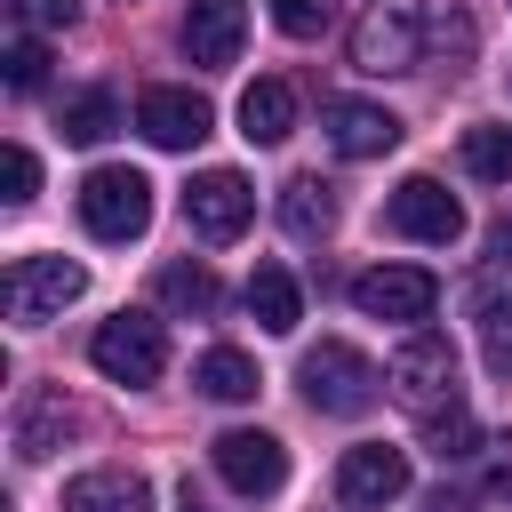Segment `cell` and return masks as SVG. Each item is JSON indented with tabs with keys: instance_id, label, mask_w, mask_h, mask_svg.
<instances>
[{
	"instance_id": "obj_1",
	"label": "cell",
	"mask_w": 512,
	"mask_h": 512,
	"mask_svg": "<svg viewBox=\"0 0 512 512\" xmlns=\"http://www.w3.org/2000/svg\"><path fill=\"white\" fill-rule=\"evenodd\" d=\"M296 384H304V400H312L320 416H368V408H376V392H384V368H376L360 344L320 336V344L296 360Z\"/></svg>"
},
{
	"instance_id": "obj_2",
	"label": "cell",
	"mask_w": 512,
	"mask_h": 512,
	"mask_svg": "<svg viewBox=\"0 0 512 512\" xmlns=\"http://www.w3.org/2000/svg\"><path fill=\"white\" fill-rule=\"evenodd\" d=\"M384 384H392V400H400L416 424L440 416V408H456V400H464V392H456V344H448L440 328H408V344L392 352Z\"/></svg>"
},
{
	"instance_id": "obj_3",
	"label": "cell",
	"mask_w": 512,
	"mask_h": 512,
	"mask_svg": "<svg viewBox=\"0 0 512 512\" xmlns=\"http://www.w3.org/2000/svg\"><path fill=\"white\" fill-rule=\"evenodd\" d=\"M80 224H88L96 240H112V248L144 240V224H152V184H144V168H120V160L88 168V184H80Z\"/></svg>"
},
{
	"instance_id": "obj_4",
	"label": "cell",
	"mask_w": 512,
	"mask_h": 512,
	"mask_svg": "<svg viewBox=\"0 0 512 512\" xmlns=\"http://www.w3.org/2000/svg\"><path fill=\"white\" fill-rule=\"evenodd\" d=\"M88 360H96V376H112V384H152V376L168 368V336H160L152 312H112V320L88 336Z\"/></svg>"
},
{
	"instance_id": "obj_5",
	"label": "cell",
	"mask_w": 512,
	"mask_h": 512,
	"mask_svg": "<svg viewBox=\"0 0 512 512\" xmlns=\"http://www.w3.org/2000/svg\"><path fill=\"white\" fill-rule=\"evenodd\" d=\"M424 48V0H368L352 24V64L360 72H408Z\"/></svg>"
},
{
	"instance_id": "obj_6",
	"label": "cell",
	"mask_w": 512,
	"mask_h": 512,
	"mask_svg": "<svg viewBox=\"0 0 512 512\" xmlns=\"http://www.w3.org/2000/svg\"><path fill=\"white\" fill-rule=\"evenodd\" d=\"M384 232L424 240V248H448V240H464V200L440 176H400L392 200H384Z\"/></svg>"
},
{
	"instance_id": "obj_7",
	"label": "cell",
	"mask_w": 512,
	"mask_h": 512,
	"mask_svg": "<svg viewBox=\"0 0 512 512\" xmlns=\"http://www.w3.org/2000/svg\"><path fill=\"white\" fill-rule=\"evenodd\" d=\"M80 288H88V272L72 256H16L8 264V320L16 328H40L64 304H80Z\"/></svg>"
},
{
	"instance_id": "obj_8",
	"label": "cell",
	"mask_w": 512,
	"mask_h": 512,
	"mask_svg": "<svg viewBox=\"0 0 512 512\" xmlns=\"http://www.w3.org/2000/svg\"><path fill=\"white\" fill-rule=\"evenodd\" d=\"M352 304H360L368 320L424 328V320H432V304H440V280H432L424 264H368V272L352 280Z\"/></svg>"
},
{
	"instance_id": "obj_9",
	"label": "cell",
	"mask_w": 512,
	"mask_h": 512,
	"mask_svg": "<svg viewBox=\"0 0 512 512\" xmlns=\"http://www.w3.org/2000/svg\"><path fill=\"white\" fill-rule=\"evenodd\" d=\"M216 480L224 488H240V496H280V480H288V448L272 440V432H256V424H232V432H216Z\"/></svg>"
},
{
	"instance_id": "obj_10",
	"label": "cell",
	"mask_w": 512,
	"mask_h": 512,
	"mask_svg": "<svg viewBox=\"0 0 512 512\" xmlns=\"http://www.w3.org/2000/svg\"><path fill=\"white\" fill-rule=\"evenodd\" d=\"M248 216H256V192H248L240 168H200V176H192V192H184V224H192L200 240H240Z\"/></svg>"
},
{
	"instance_id": "obj_11",
	"label": "cell",
	"mask_w": 512,
	"mask_h": 512,
	"mask_svg": "<svg viewBox=\"0 0 512 512\" xmlns=\"http://www.w3.org/2000/svg\"><path fill=\"white\" fill-rule=\"evenodd\" d=\"M336 496H344L352 512H384V504H400V496H408V456L384 448V440L344 448V464H336Z\"/></svg>"
},
{
	"instance_id": "obj_12",
	"label": "cell",
	"mask_w": 512,
	"mask_h": 512,
	"mask_svg": "<svg viewBox=\"0 0 512 512\" xmlns=\"http://www.w3.org/2000/svg\"><path fill=\"white\" fill-rule=\"evenodd\" d=\"M208 96H192V88H144L136 96V128H144V144H160V152H192L200 136H208Z\"/></svg>"
},
{
	"instance_id": "obj_13",
	"label": "cell",
	"mask_w": 512,
	"mask_h": 512,
	"mask_svg": "<svg viewBox=\"0 0 512 512\" xmlns=\"http://www.w3.org/2000/svg\"><path fill=\"white\" fill-rule=\"evenodd\" d=\"M240 32H248V0H192L184 8V56L200 72H224L240 56Z\"/></svg>"
},
{
	"instance_id": "obj_14",
	"label": "cell",
	"mask_w": 512,
	"mask_h": 512,
	"mask_svg": "<svg viewBox=\"0 0 512 512\" xmlns=\"http://www.w3.org/2000/svg\"><path fill=\"white\" fill-rule=\"evenodd\" d=\"M320 120H328V144H336L344 160H384V152L400 144V120H392L384 104H368V96H336Z\"/></svg>"
},
{
	"instance_id": "obj_15",
	"label": "cell",
	"mask_w": 512,
	"mask_h": 512,
	"mask_svg": "<svg viewBox=\"0 0 512 512\" xmlns=\"http://www.w3.org/2000/svg\"><path fill=\"white\" fill-rule=\"evenodd\" d=\"M64 512H152V480L128 464H96L64 488Z\"/></svg>"
},
{
	"instance_id": "obj_16",
	"label": "cell",
	"mask_w": 512,
	"mask_h": 512,
	"mask_svg": "<svg viewBox=\"0 0 512 512\" xmlns=\"http://www.w3.org/2000/svg\"><path fill=\"white\" fill-rule=\"evenodd\" d=\"M240 136H248V144H288V136H296V88L272 80V72L248 80V88H240Z\"/></svg>"
},
{
	"instance_id": "obj_17",
	"label": "cell",
	"mask_w": 512,
	"mask_h": 512,
	"mask_svg": "<svg viewBox=\"0 0 512 512\" xmlns=\"http://www.w3.org/2000/svg\"><path fill=\"white\" fill-rule=\"evenodd\" d=\"M248 312H256L264 336H288V328L304 320V288H296V272H288V264H256V272H248Z\"/></svg>"
},
{
	"instance_id": "obj_18",
	"label": "cell",
	"mask_w": 512,
	"mask_h": 512,
	"mask_svg": "<svg viewBox=\"0 0 512 512\" xmlns=\"http://www.w3.org/2000/svg\"><path fill=\"white\" fill-rule=\"evenodd\" d=\"M64 432H72L64 392H32V400H24V416H16V456H24V464H40V456H56V448H64Z\"/></svg>"
},
{
	"instance_id": "obj_19",
	"label": "cell",
	"mask_w": 512,
	"mask_h": 512,
	"mask_svg": "<svg viewBox=\"0 0 512 512\" xmlns=\"http://www.w3.org/2000/svg\"><path fill=\"white\" fill-rule=\"evenodd\" d=\"M192 384H200L208 400H256V384H264V376H256V360H248L240 344H208V352H200V368H192Z\"/></svg>"
},
{
	"instance_id": "obj_20",
	"label": "cell",
	"mask_w": 512,
	"mask_h": 512,
	"mask_svg": "<svg viewBox=\"0 0 512 512\" xmlns=\"http://www.w3.org/2000/svg\"><path fill=\"white\" fill-rule=\"evenodd\" d=\"M280 224H288L296 240H320V232L336 224V200H328V184H320V176H288V184H280Z\"/></svg>"
},
{
	"instance_id": "obj_21",
	"label": "cell",
	"mask_w": 512,
	"mask_h": 512,
	"mask_svg": "<svg viewBox=\"0 0 512 512\" xmlns=\"http://www.w3.org/2000/svg\"><path fill=\"white\" fill-rule=\"evenodd\" d=\"M56 128H64V144H104V136L120 128V96H112V88H80Z\"/></svg>"
},
{
	"instance_id": "obj_22",
	"label": "cell",
	"mask_w": 512,
	"mask_h": 512,
	"mask_svg": "<svg viewBox=\"0 0 512 512\" xmlns=\"http://www.w3.org/2000/svg\"><path fill=\"white\" fill-rule=\"evenodd\" d=\"M424 448L440 456V464H472L488 440H480V424H472V408L456 400V408H440V416H424Z\"/></svg>"
},
{
	"instance_id": "obj_23",
	"label": "cell",
	"mask_w": 512,
	"mask_h": 512,
	"mask_svg": "<svg viewBox=\"0 0 512 512\" xmlns=\"http://www.w3.org/2000/svg\"><path fill=\"white\" fill-rule=\"evenodd\" d=\"M464 168H472L480 184H512V120L464 128Z\"/></svg>"
},
{
	"instance_id": "obj_24",
	"label": "cell",
	"mask_w": 512,
	"mask_h": 512,
	"mask_svg": "<svg viewBox=\"0 0 512 512\" xmlns=\"http://www.w3.org/2000/svg\"><path fill=\"white\" fill-rule=\"evenodd\" d=\"M480 352L496 376H512V296H496V288H480Z\"/></svg>"
},
{
	"instance_id": "obj_25",
	"label": "cell",
	"mask_w": 512,
	"mask_h": 512,
	"mask_svg": "<svg viewBox=\"0 0 512 512\" xmlns=\"http://www.w3.org/2000/svg\"><path fill=\"white\" fill-rule=\"evenodd\" d=\"M160 296H168L176 312H216V272H208V264H168V272H160Z\"/></svg>"
},
{
	"instance_id": "obj_26",
	"label": "cell",
	"mask_w": 512,
	"mask_h": 512,
	"mask_svg": "<svg viewBox=\"0 0 512 512\" xmlns=\"http://www.w3.org/2000/svg\"><path fill=\"white\" fill-rule=\"evenodd\" d=\"M272 24L288 40H320V32H336V0H272Z\"/></svg>"
},
{
	"instance_id": "obj_27",
	"label": "cell",
	"mask_w": 512,
	"mask_h": 512,
	"mask_svg": "<svg viewBox=\"0 0 512 512\" xmlns=\"http://www.w3.org/2000/svg\"><path fill=\"white\" fill-rule=\"evenodd\" d=\"M0 72H8V88H40V72H48L40 32H16V40H8V56H0Z\"/></svg>"
},
{
	"instance_id": "obj_28",
	"label": "cell",
	"mask_w": 512,
	"mask_h": 512,
	"mask_svg": "<svg viewBox=\"0 0 512 512\" xmlns=\"http://www.w3.org/2000/svg\"><path fill=\"white\" fill-rule=\"evenodd\" d=\"M8 16H16L24 32H64V24L80 16V0H8Z\"/></svg>"
},
{
	"instance_id": "obj_29",
	"label": "cell",
	"mask_w": 512,
	"mask_h": 512,
	"mask_svg": "<svg viewBox=\"0 0 512 512\" xmlns=\"http://www.w3.org/2000/svg\"><path fill=\"white\" fill-rule=\"evenodd\" d=\"M32 192H40V160H32V144H8V192H0V200L24 208Z\"/></svg>"
},
{
	"instance_id": "obj_30",
	"label": "cell",
	"mask_w": 512,
	"mask_h": 512,
	"mask_svg": "<svg viewBox=\"0 0 512 512\" xmlns=\"http://www.w3.org/2000/svg\"><path fill=\"white\" fill-rule=\"evenodd\" d=\"M488 480H496V488H512V432H496V440H488Z\"/></svg>"
},
{
	"instance_id": "obj_31",
	"label": "cell",
	"mask_w": 512,
	"mask_h": 512,
	"mask_svg": "<svg viewBox=\"0 0 512 512\" xmlns=\"http://www.w3.org/2000/svg\"><path fill=\"white\" fill-rule=\"evenodd\" d=\"M488 256H496V264H512V216H504V224H488Z\"/></svg>"
},
{
	"instance_id": "obj_32",
	"label": "cell",
	"mask_w": 512,
	"mask_h": 512,
	"mask_svg": "<svg viewBox=\"0 0 512 512\" xmlns=\"http://www.w3.org/2000/svg\"><path fill=\"white\" fill-rule=\"evenodd\" d=\"M176 512H208V504H200V488H192V480H184V496H176Z\"/></svg>"
}]
</instances>
